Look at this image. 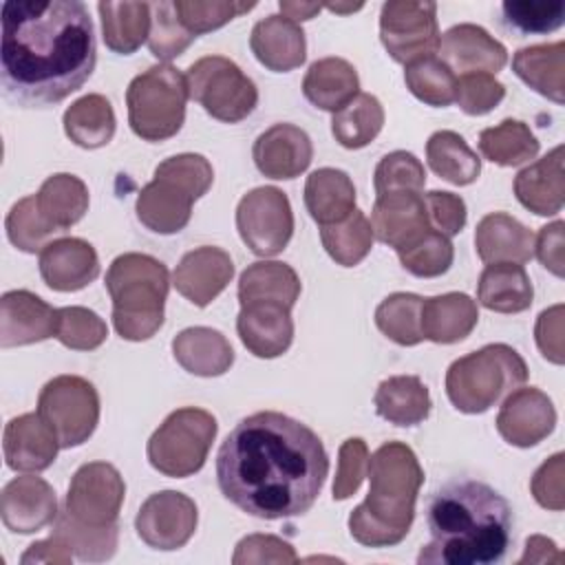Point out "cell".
Here are the masks:
<instances>
[{
	"mask_svg": "<svg viewBox=\"0 0 565 565\" xmlns=\"http://www.w3.org/2000/svg\"><path fill=\"white\" fill-rule=\"evenodd\" d=\"M329 475L320 437L302 422L260 411L241 419L216 455V481L227 501L258 519L300 516Z\"/></svg>",
	"mask_w": 565,
	"mask_h": 565,
	"instance_id": "cell-1",
	"label": "cell"
},
{
	"mask_svg": "<svg viewBox=\"0 0 565 565\" xmlns=\"http://www.w3.org/2000/svg\"><path fill=\"white\" fill-rule=\"evenodd\" d=\"M97 62L95 26L79 0H7L0 82L9 102L44 108L79 90Z\"/></svg>",
	"mask_w": 565,
	"mask_h": 565,
	"instance_id": "cell-2",
	"label": "cell"
},
{
	"mask_svg": "<svg viewBox=\"0 0 565 565\" xmlns=\"http://www.w3.org/2000/svg\"><path fill=\"white\" fill-rule=\"evenodd\" d=\"M430 543L419 565L501 563L512 536V508L488 483L459 479L433 492L426 505Z\"/></svg>",
	"mask_w": 565,
	"mask_h": 565,
	"instance_id": "cell-3",
	"label": "cell"
},
{
	"mask_svg": "<svg viewBox=\"0 0 565 565\" xmlns=\"http://www.w3.org/2000/svg\"><path fill=\"white\" fill-rule=\"evenodd\" d=\"M366 499L349 516L351 536L366 547H391L404 541L415 519L424 470L411 446L382 444L369 459Z\"/></svg>",
	"mask_w": 565,
	"mask_h": 565,
	"instance_id": "cell-4",
	"label": "cell"
},
{
	"mask_svg": "<svg viewBox=\"0 0 565 565\" xmlns=\"http://www.w3.org/2000/svg\"><path fill=\"white\" fill-rule=\"evenodd\" d=\"M106 289L113 300L115 331L124 340L141 342L161 329L170 289V276L161 260L139 252L117 256L106 271Z\"/></svg>",
	"mask_w": 565,
	"mask_h": 565,
	"instance_id": "cell-5",
	"label": "cell"
},
{
	"mask_svg": "<svg viewBox=\"0 0 565 565\" xmlns=\"http://www.w3.org/2000/svg\"><path fill=\"white\" fill-rule=\"evenodd\" d=\"M212 181L214 170L203 154L168 157L141 188L135 203L137 218L154 234H177L190 223L192 203L212 188Z\"/></svg>",
	"mask_w": 565,
	"mask_h": 565,
	"instance_id": "cell-6",
	"label": "cell"
},
{
	"mask_svg": "<svg viewBox=\"0 0 565 565\" xmlns=\"http://www.w3.org/2000/svg\"><path fill=\"white\" fill-rule=\"evenodd\" d=\"M527 364L508 344H486L455 360L446 371V395L468 415L486 413L501 397L525 384Z\"/></svg>",
	"mask_w": 565,
	"mask_h": 565,
	"instance_id": "cell-7",
	"label": "cell"
},
{
	"mask_svg": "<svg viewBox=\"0 0 565 565\" xmlns=\"http://www.w3.org/2000/svg\"><path fill=\"white\" fill-rule=\"evenodd\" d=\"M190 90L185 75L172 64H154L132 77L126 88L128 124L146 141L174 137L185 121Z\"/></svg>",
	"mask_w": 565,
	"mask_h": 565,
	"instance_id": "cell-8",
	"label": "cell"
},
{
	"mask_svg": "<svg viewBox=\"0 0 565 565\" xmlns=\"http://www.w3.org/2000/svg\"><path fill=\"white\" fill-rule=\"evenodd\" d=\"M216 430L212 413L196 406L177 408L150 435L148 461L166 477H190L203 468Z\"/></svg>",
	"mask_w": 565,
	"mask_h": 565,
	"instance_id": "cell-9",
	"label": "cell"
},
{
	"mask_svg": "<svg viewBox=\"0 0 565 565\" xmlns=\"http://www.w3.org/2000/svg\"><path fill=\"white\" fill-rule=\"evenodd\" d=\"M188 90L203 110L225 124H238L254 113L258 104L256 84L236 62L223 55H205L185 73Z\"/></svg>",
	"mask_w": 565,
	"mask_h": 565,
	"instance_id": "cell-10",
	"label": "cell"
},
{
	"mask_svg": "<svg viewBox=\"0 0 565 565\" xmlns=\"http://www.w3.org/2000/svg\"><path fill=\"white\" fill-rule=\"evenodd\" d=\"M38 415L55 433L62 448L84 444L99 422V395L79 375H57L38 395Z\"/></svg>",
	"mask_w": 565,
	"mask_h": 565,
	"instance_id": "cell-11",
	"label": "cell"
},
{
	"mask_svg": "<svg viewBox=\"0 0 565 565\" xmlns=\"http://www.w3.org/2000/svg\"><path fill=\"white\" fill-rule=\"evenodd\" d=\"M124 494L126 483L119 470L108 461H90L75 470L62 512L86 530L119 527L117 516Z\"/></svg>",
	"mask_w": 565,
	"mask_h": 565,
	"instance_id": "cell-12",
	"label": "cell"
},
{
	"mask_svg": "<svg viewBox=\"0 0 565 565\" xmlns=\"http://www.w3.org/2000/svg\"><path fill=\"white\" fill-rule=\"evenodd\" d=\"M236 230L256 256L280 254L294 234V212L287 194L274 185L249 190L236 205Z\"/></svg>",
	"mask_w": 565,
	"mask_h": 565,
	"instance_id": "cell-13",
	"label": "cell"
},
{
	"mask_svg": "<svg viewBox=\"0 0 565 565\" xmlns=\"http://www.w3.org/2000/svg\"><path fill=\"white\" fill-rule=\"evenodd\" d=\"M380 40L386 53L411 64L439 51L437 4L415 0H388L380 11Z\"/></svg>",
	"mask_w": 565,
	"mask_h": 565,
	"instance_id": "cell-14",
	"label": "cell"
},
{
	"mask_svg": "<svg viewBox=\"0 0 565 565\" xmlns=\"http://www.w3.org/2000/svg\"><path fill=\"white\" fill-rule=\"evenodd\" d=\"M196 521V503L188 494L161 490L141 503L135 516V530L148 547L170 552L183 547L192 539Z\"/></svg>",
	"mask_w": 565,
	"mask_h": 565,
	"instance_id": "cell-15",
	"label": "cell"
},
{
	"mask_svg": "<svg viewBox=\"0 0 565 565\" xmlns=\"http://www.w3.org/2000/svg\"><path fill=\"white\" fill-rule=\"evenodd\" d=\"M556 426L552 399L536 386L514 388L505 395L497 415L499 435L516 448H530L543 441Z\"/></svg>",
	"mask_w": 565,
	"mask_h": 565,
	"instance_id": "cell-16",
	"label": "cell"
},
{
	"mask_svg": "<svg viewBox=\"0 0 565 565\" xmlns=\"http://www.w3.org/2000/svg\"><path fill=\"white\" fill-rule=\"evenodd\" d=\"M57 499L49 481L33 475L13 477L0 494V516L7 530L33 534L55 523Z\"/></svg>",
	"mask_w": 565,
	"mask_h": 565,
	"instance_id": "cell-17",
	"label": "cell"
},
{
	"mask_svg": "<svg viewBox=\"0 0 565 565\" xmlns=\"http://www.w3.org/2000/svg\"><path fill=\"white\" fill-rule=\"evenodd\" d=\"M60 309L46 305L26 289H13L0 298V347H24L57 333Z\"/></svg>",
	"mask_w": 565,
	"mask_h": 565,
	"instance_id": "cell-18",
	"label": "cell"
},
{
	"mask_svg": "<svg viewBox=\"0 0 565 565\" xmlns=\"http://www.w3.org/2000/svg\"><path fill=\"white\" fill-rule=\"evenodd\" d=\"M373 236L395 252L413 245L433 225L424 196L417 192H388L375 199L371 210Z\"/></svg>",
	"mask_w": 565,
	"mask_h": 565,
	"instance_id": "cell-19",
	"label": "cell"
},
{
	"mask_svg": "<svg viewBox=\"0 0 565 565\" xmlns=\"http://www.w3.org/2000/svg\"><path fill=\"white\" fill-rule=\"evenodd\" d=\"M234 263L221 247L203 245L179 260L172 274L174 289L196 307H207L232 280Z\"/></svg>",
	"mask_w": 565,
	"mask_h": 565,
	"instance_id": "cell-20",
	"label": "cell"
},
{
	"mask_svg": "<svg viewBox=\"0 0 565 565\" xmlns=\"http://www.w3.org/2000/svg\"><path fill=\"white\" fill-rule=\"evenodd\" d=\"M439 51L441 62L448 64V68L461 75L468 73H499L508 62L505 46L492 38L483 26L479 24H455L439 38Z\"/></svg>",
	"mask_w": 565,
	"mask_h": 565,
	"instance_id": "cell-21",
	"label": "cell"
},
{
	"mask_svg": "<svg viewBox=\"0 0 565 565\" xmlns=\"http://www.w3.org/2000/svg\"><path fill=\"white\" fill-rule=\"evenodd\" d=\"M252 157L260 174L269 179H294L309 168L313 146L302 128L294 124H274L256 137Z\"/></svg>",
	"mask_w": 565,
	"mask_h": 565,
	"instance_id": "cell-22",
	"label": "cell"
},
{
	"mask_svg": "<svg viewBox=\"0 0 565 565\" xmlns=\"http://www.w3.org/2000/svg\"><path fill=\"white\" fill-rule=\"evenodd\" d=\"M236 331L245 349L256 358H278L294 340L291 309L280 302H247L241 305Z\"/></svg>",
	"mask_w": 565,
	"mask_h": 565,
	"instance_id": "cell-23",
	"label": "cell"
},
{
	"mask_svg": "<svg viewBox=\"0 0 565 565\" xmlns=\"http://www.w3.org/2000/svg\"><path fill=\"white\" fill-rule=\"evenodd\" d=\"M60 441L49 424L35 413H24L7 422L2 433V452L11 470L40 472L46 470L60 450Z\"/></svg>",
	"mask_w": 565,
	"mask_h": 565,
	"instance_id": "cell-24",
	"label": "cell"
},
{
	"mask_svg": "<svg viewBox=\"0 0 565 565\" xmlns=\"http://www.w3.org/2000/svg\"><path fill=\"white\" fill-rule=\"evenodd\" d=\"M40 276L55 291H79L99 276V258L84 238H57L40 252Z\"/></svg>",
	"mask_w": 565,
	"mask_h": 565,
	"instance_id": "cell-25",
	"label": "cell"
},
{
	"mask_svg": "<svg viewBox=\"0 0 565 565\" xmlns=\"http://www.w3.org/2000/svg\"><path fill=\"white\" fill-rule=\"evenodd\" d=\"M249 46L256 60L274 73L294 71L307 57L305 31L300 24L278 13L267 15L254 24Z\"/></svg>",
	"mask_w": 565,
	"mask_h": 565,
	"instance_id": "cell-26",
	"label": "cell"
},
{
	"mask_svg": "<svg viewBox=\"0 0 565 565\" xmlns=\"http://www.w3.org/2000/svg\"><path fill=\"white\" fill-rule=\"evenodd\" d=\"M514 194L525 210L539 216L558 214L565 201L563 146H556L543 159L523 168L514 177Z\"/></svg>",
	"mask_w": 565,
	"mask_h": 565,
	"instance_id": "cell-27",
	"label": "cell"
},
{
	"mask_svg": "<svg viewBox=\"0 0 565 565\" xmlns=\"http://www.w3.org/2000/svg\"><path fill=\"white\" fill-rule=\"evenodd\" d=\"M475 249L483 263L523 265L534 256V234L505 212L486 214L475 230Z\"/></svg>",
	"mask_w": 565,
	"mask_h": 565,
	"instance_id": "cell-28",
	"label": "cell"
},
{
	"mask_svg": "<svg viewBox=\"0 0 565 565\" xmlns=\"http://www.w3.org/2000/svg\"><path fill=\"white\" fill-rule=\"evenodd\" d=\"M479 322L477 302L468 294L448 291L424 298L422 302V335L437 344H455L472 333Z\"/></svg>",
	"mask_w": 565,
	"mask_h": 565,
	"instance_id": "cell-29",
	"label": "cell"
},
{
	"mask_svg": "<svg viewBox=\"0 0 565 565\" xmlns=\"http://www.w3.org/2000/svg\"><path fill=\"white\" fill-rule=\"evenodd\" d=\"M174 360L192 375L216 377L234 364V349L227 338L210 327H188L172 340Z\"/></svg>",
	"mask_w": 565,
	"mask_h": 565,
	"instance_id": "cell-30",
	"label": "cell"
},
{
	"mask_svg": "<svg viewBox=\"0 0 565 565\" xmlns=\"http://www.w3.org/2000/svg\"><path fill=\"white\" fill-rule=\"evenodd\" d=\"M302 93L316 108L338 113L360 93V77L344 57H322L305 73Z\"/></svg>",
	"mask_w": 565,
	"mask_h": 565,
	"instance_id": "cell-31",
	"label": "cell"
},
{
	"mask_svg": "<svg viewBox=\"0 0 565 565\" xmlns=\"http://www.w3.org/2000/svg\"><path fill=\"white\" fill-rule=\"evenodd\" d=\"M305 205L316 223H340L355 210V185L344 170L318 168L305 181Z\"/></svg>",
	"mask_w": 565,
	"mask_h": 565,
	"instance_id": "cell-32",
	"label": "cell"
},
{
	"mask_svg": "<svg viewBox=\"0 0 565 565\" xmlns=\"http://www.w3.org/2000/svg\"><path fill=\"white\" fill-rule=\"evenodd\" d=\"M534 287L523 265L490 263L477 282V300L497 313H519L530 309Z\"/></svg>",
	"mask_w": 565,
	"mask_h": 565,
	"instance_id": "cell-33",
	"label": "cell"
},
{
	"mask_svg": "<svg viewBox=\"0 0 565 565\" xmlns=\"http://www.w3.org/2000/svg\"><path fill=\"white\" fill-rule=\"evenodd\" d=\"M375 411L395 426H417L430 413V393L417 375H393L380 382L373 395Z\"/></svg>",
	"mask_w": 565,
	"mask_h": 565,
	"instance_id": "cell-34",
	"label": "cell"
},
{
	"mask_svg": "<svg viewBox=\"0 0 565 565\" xmlns=\"http://www.w3.org/2000/svg\"><path fill=\"white\" fill-rule=\"evenodd\" d=\"M512 71L539 95L563 104L565 102V44H534L519 49L512 57Z\"/></svg>",
	"mask_w": 565,
	"mask_h": 565,
	"instance_id": "cell-35",
	"label": "cell"
},
{
	"mask_svg": "<svg viewBox=\"0 0 565 565\" xmlns=\"http://www.w3.org/2000/svg\"><path fill=\"white\" fill-rule=\"evenodd\" d=\"M300 278L287 265L278 260L252 263L238 278V302H280L294 307L300 296Z\"/></svg>",
	"mask_w": 565,
	"mask_h": 565,
	"instance_id": "cell-36",
	"label": "cell"
},
{
	"mask_svg": "<svg viewBox=\"0 0 565 565\" xmlns=\"http://www.w3.org/2000/svg\"><path fill=\"white\" fill-rule=\"evenodd\" d=\"M102 18L104 44L119 53H135L150 35V2H110L102 0L97 4Z\"/></svg>",
	"mask_w": 565,
	"mask_h": 565,
	"instance_id": "cell-37",
	"label": "cell"
},
{
	"mask_svg": "<svg viewBox=\"0 0 565 565\" xmlns=\"http://www.w3.org/2000/svg\"><path fill=\"white\" fill-rule=\"evenodd\" d=\"M35 201L42 216L62 234L84 218L88 210V188L79 177L57 172L44 179Z\"/></svg>",
	"mask_w": 565,
	"mask_h": 565,
	"instance_id": "cell-38",
	"label": "cell"
},
{
	"mask_svg": "<svg viewBox=\"0 0 565 565\" xmlns=\"http://www.w3.org/2000/svg\"><path fill=\"white\" fill-rule=\"evenodd\" d=\"M62 124L66 137L75 146L95 150L113 139L117 119L110 102L104 95L88 93L66 108Z\"/></svg>",
	"mask_w": 565,
	"mask_h": 565,
	"instance_id": "cell-39",
	"label": "cell"
},
{
	"mask_svg": "<svg viewBox=\"0 0 565 565\" xmlns=\"http://www.w3.org/2000/svg\"><path fill=\"white\" fill-rule=\"evenodd\" d=\"M430 170L452 185H470L481 174V159L455 130H437L426 141Z\"/></svg>",
	"mask_w": 565,
	"mask_h": 565,
	"instance_id": "cell-40",
	"label": "cell"
},
{
	"mask_svg": "<svg viewBox=\"0 0 565 565\" xmlns=\"http://www.w3.org/2000/svg\"><path fill=\"white\" fill-rule=\"evenodd\" d=\"M384 126V108L371 93H358L331 117V135L342 148L358 150L369 146Z\"/></svg>",
	"mask_w": 565,
	"mask_h": 565,
	"instance_id": "cell-41",
	"label": "cell"
},
{
	"mask_svg": "<svg viewBox=\"0 0 565 565\" xmlns=\"http://www.w3.org/2000/svg\"><path fill=\"white\" fill-rule=\"evenodd\" d=\"M479 150L488 161L514 168L539 154V139L527 124L519 119H503L501 124L479 132Z\"/></svg>",
	"mask_w": 565,
	"mask_h": 565,
	"instance_id": "cell-42",
	"label": "cell"
},
{
	"mask_svg": "<svg viewBox=\"0 0 565 565\" xmlns=\"http://www.w3.org/2000/svg\"><path fill=\"white\" fill-rule=\"evenodd\" d=\"M373 227L364 212L353 210L344 221L320 225V241L327 254L342 267H353L366 258L373 247Z\"/></svg>",
	"mask_w": 565,
	"mask_h": 565,
	"instance_id": "cell-43",
	"label": "cell"
},
{
	"mask_svg": "<svg viewBox=\"0 0 565 565\" xmlns=\"http://www.w3.org/2000/svg\"><path fill=\"white\" fill-rule=\"evenodd\" d=\"M422 302L417 294L395 291L386 296L375 309L377 329L399 347H415L424 340L422 335Z\"/></svg>",
	"mask_w": 565,
	"mask_h": 565,
	"instance_id": "cell-44",
	"label": "cell"
},
{
	"mask_svg": "<svg viewBox=\"0 0 565 565\" xmlns=\"http://www.w3.org/2000/svg\"><path fill=\"white\" fill-rule=\"evenodd\" d=\"M406 88L428 106H450L457 97V75L439 57H422L406 64Z\"/></svg>",
	"mask_w": 565,
	"mask_h": 565,
	"instance_id": "cell-45",
	"label": "cell"
},
{
	"mask_svg": "<svg viewBox=\"0 0 565 565\" xmlns=\"http://www.w3.org/2000/svg\"><path fill=\"white\" fill-rule=\"evenodd\" d=\"M4 227H7V236L9 241L26 252V254H35V252H42L51 238L55 234H60L40 212L38 207V201H35V194L31 196H24L20 199L18 203H13V207L9 210L7 214V221H4Z\"/></svg>",
	"mask_w": 565,
	"mask_h": 565,
	"instance_id": "cell-46",
	"label": "cell"
},
{
	"mask_svg": "<svg viewBox=\"0 0 565 565\" xmlns=\"http://www.w3.org/2000/svg\"><path fill=\"white\" fill-rule=\"evenodd\" d=\"M402 267L417 278H435L450 269L455 249L448 236L437 230H428L413 245L397 252Z\"/></svg>",
	"mask_w": 565,
	"mask_h": 565,
	"instance_id": "cell-47",
	"label": "cell"
},
{
	"mask_svg": "<svg viewBox=\"0 0 565 565\" xmlns=\"http://www.w3.org/2000/svg\"><path fill=\"white\" fill-rule=\"evenodd\" d=\"M179 22L196 38L201 33L214 31L236 15L256 7V2H234V0H172Z\"/></svg>",
	"mask_w": 565,
	"mask_h": 565,
	"instance_id": "cell-48",
	"label": "cell"
},
{
	"mask_svg": "<svg viewBox=\"0 0 565 565\" xmlns=\"http://www.w3.org/2000/svg\"><path fill=\"white\" fill-rule=\"evenodd\" d=\"M150 35L148 49L159 60L179 57L194 40V35L179 22L174 4L170 0L150 2Z\"/></svg>",
	"mask_w": 565,
	"mask_h": 565,
	"instance_id": "cell-49",
	"label": "cell"
},
{
	"mask_svg": "<svg viewBox=\"0 0 565 565\" xmlns=\"http://www.w3.org/2000/svg\"><path fill=\"white\" fill-rule=\"evenodd\" d=\"M426 183V170L424 163L406 150L388 152L380 159L375 174H373V188L377 196L388 192H422Z\"/></svg>",
	"mask_w": 565,
	"mask_h": 565,
	"instance_id": "cell-50",
	"label": "cell"
},
{
	"mask_svg": "<svg viewBox=\"0 0 565 565\" xmlns=\"http://www.w3.org/2000/svg\"><path fill=\"white\" fill-rule=\"evenodd\" d=\"M108 335L106 322L86 307H62L55 338L73 351H93Z\"/></svg>",
	"mask_w": 565,
	"mask_h": 565,
	"instance_id": "cell-51",
	"label": "cell"
},
{
	"mask_svg": "<svg viewBox=\"0 0 565 565\" xmlns=\"http://www.w3.org/2000/svg\"><path fill=\"white\" fill-rule=\"evenodd\" d=\"M53 534L62 536L79 561L99 563V561H108L115 554L119 527L86 530V527L75 525L73 521H68V516L64 512H60L55 519Z\"/></svg>",
	"mask_w": 565,
	"mask_h": 565,
	"instance_id": "cell-52",
	"label": "cell"
},
{
	"mask_svg": "<svg viewBox=\"0 0 565 565\" xmlns=\"http://www.w3.org/2000/svg\"><path fill=\"white\" fill-rule=\"evenodd\" d=\"M503 20L519 33H547L565 22V2H532L512 0L501 4Z\"/></svg>",
	"mask_w": 565,
	"mask_h": 565,
	"instance_id": "cell-53",
	"label": "cell"
},
{
	"mask_svg": "<svg viewBox=\"0 0 565 565\" xmlns=\"http://www.w3.org/2000/svg\"><path fill=\"white\" fill-rule=\"evenodd\" d=\"M369 448L366 441L360 437H349L342 441L340 450H338V470H335V479H333V499L335 501H344L349 497H353L366 472H369Z\"/></svg>",
	"mask_w": 565,
	"mask_h": 565,
	"instance_id": "cell-54",
	"label": "cell"
},
{
	"mask_svg": "<svg viewBox=\"0 0 565 565\" xmlns=\"http://www.w3.org/2000/svg\"><path fill=\"white\" fill-rule=\"evenodd\" d=\"M505 97V86L488 73H468L457 79L455 102L466 115H486L494 110Z\"/></svg>",
	"mask_w": 565,
	"mask_h": 565,
	"instance_id": "cell-55",
	"label": "cell"
},
{
	"mask_svg": "<svg viewBox=\"0 0 565 565\" xmlns=\"http://www.w3.org/2000/svg\"><path fill=\"white\" fill-rule=\"evenodd\" d=\"M298 556L294 547L271 534H249L238 541L232 556L234 565L241 563H296Z\"/></svg>",
	"mask_w": 565,
	"mask_h": 565,
	"instance_id": "cell-56",
	"label": "cell"
},
{
	"mask_svg": "<svg viewBox=\"0 0 565 565\" xmlns=\"http://www.w3.org/2000/svg\"><path fill=\"white\" fill-rule=\"evenodd\" d=\"M563 459H565V455L556 452L547 461H543L536 468V472L532 475V481H530L532 497L545 510L561 512L565 508V494H563L565 466H563Z\"/></svg>",
	"mask_w": 565,
	"mask_h": 565,
	"instance_id": "cell-57",
	"label": "cell"
},
{
	"mask_svg": "<svg viewBox=\"0 0 565 565\" xmlns=\"http://www.w3.org/2000/svg\"><path fill=\"white\" fill-rule=\"evenodd\" d=\"M424 203H426L433 230L441 232L444 236H455L463 230L468 212H466V203L459 194L444 192V190H430L428 194H424Z\"/></svg>",
	"mask_w": 565,
	"mask_h": 565,
	"instance_id": "cell-58",
	"label": "cell"
},
{
	"mask_svg": "<svg viewBox=\"0 0 565 565\" xmlns=\"http://www.w3.org/2000/svg\"><path fill=\"white\" fill-rule=\"evenodd\" d=\"M536 347L545 360L554 364H563V305H554L545 309L534 327Z\"/></svg>",
	"mask_w": 565,
	"mask_h": 565,
	"instance_id": "cell-59",
	"label": "cell"
},
{
	"mask_svg": "<svg viewBox=\"0 0 565 565\" xmlns=\"http://www.w3.org/2000/svg\"><path fill=\"white\" fill-rule=\"evenodd\" d=\"M563 230H565V223L554 221L550 225H543L539 230V234L534 236V254H536L539 263L558 278H563V274H565Z\"/></svg>",
	"mask_w": 565,
	"mask_h": 565,
	"instance_id": "cell-60",
	"label": "cell"
},
{
	"mask_svg": "<svg viewBox=\"0 0 565 565\" xmlns=\"http://www.w3.org/2000/svg\"><path fill=\"white\" fill-rule=\"evenodd\" d=\"M73 558V550L68 547V543L57 536V534H51L49 539L44 541H35L29 545V550L20 556V563L22 565H29V563H71Z\"/></svg>",
	"mask_w": 565,
	"mask_h": 565,
	"instance_id": "cell-61",
	"label": "cell"
},
{
	"mask_svg": "<svg viewBox=\"0 0 565 565\" xmlns=\"http://www.w3.org/2000/svg\"><path fill=\"white\" fill-rule=\"evenodd\" d=\"M550 554L561 558L554 541L534 534V536H530L525 541V554H523V558L519 563H545V561H550Z\"/></svg>",
	"mask_w": 565,
	"mask_h": 565,
	"instance_id": "cell-62",
	"label": "cell"
},
{
	"mask_svg": "<svg viewBox=\"0 0 565 565\" xmlns=\"http://www.w3.org/2000/svg\"><path fill=\"white\" fill-rule=\"evenodd\" d=\"M278 7L282 11V15L294 20L296 24L305 22V20H311L316 13L322 11V4H318V2H289V0H280Z\"/></svg>",
	"mask_w": 565,
	"mask_h": 565,
	"instance_id": "cell-63",
	"label": "cell"
},
{
	"mask_svg": "<svg viewBox=\"0 0 565 565\" xmlns=\"http://www.w3.org/2000/svg\"><path fill=\"white\" fill-rule=\"evenodd\" d=\"M327 9L335 11V13H351V11L362 9V4H327Z\"/></svg>",
	"mask_w": 565,
	"mask_h": 565,
	"instance_id": "cell-64",
	"label": "cell"
}]
</instances>
